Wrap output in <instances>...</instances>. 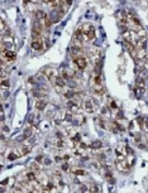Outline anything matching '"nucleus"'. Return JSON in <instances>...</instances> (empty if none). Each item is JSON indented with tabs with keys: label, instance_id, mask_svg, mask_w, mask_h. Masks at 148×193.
<instances>
[{
	"label": "nucleus",
	"instance_id": "nucleus-1",
	"mask_svg": "<svg viewBox=\"0 0 148 193\" xmlns=\"http://www.w3.org/2000/svg\"><path fill=\"white\" fill-rule=\"evenodd\" d=\"M42 72H43V75L46 76L48 80L51 81V83H54L56 78L58 77V73H57V71H56L54 68H52V67H47V68H44Z\"/></svg>",
	"mask_w": 148,
	"mask_h": 193
},
{
	"label": "nucleus",
	"instance_id": "nucleus-2",
	"mask_svg": "<svg viewBox=\"0 0 148 193\" xmlns=\"http://www.w3.org/2000/svg\"><path fill=\"white\" fill-rule=\"evenodd\" d=\"M73 62H75L76 67L80 69V71H84L86 67H88V59L85 57H79V58H73Z\"/></svg>",
	"mask_w": 148,
	"mask_h": 193
},
{
	"label": "nucleus",
	"instance_id": "nucleus-3",
	"mask_svg": "<svg viewBox=\"0 0 148 193\" xmlns=\"http://www.w3.org/2000/svg\"><path fill=\"white\" fill-rule=\"evenodd\" d=\"M70 54H71L72 58H79V57H82V56H84V49H82V47L72 46L71 49H70Z\"/></svg>",
	"mask_w": 148,
	"mask_h": 193
},
{
	"label": "nucleus",
	"instance_id": "nucleus-4",
	"mask_svg": "<svg viewBox=\"0 0 148 193\" xmlns=\"http://www.w3.org/2000/svg\"><path fill=\"white\" fill-rule=\"evenodd\" d=\"M117 168L122 173H127L129 170V164L127 163V159H118L117 160Z\"/></svg>",
	"mask_w": 148,
	"mask_h": 193
},
{
	"label": "nucleus",
	"instance_id": "nucleus-5",
	"mask_svg": "<svg viewBox=\"0 0 148 193\" xmlns=\"http://www.w3.org/2000/svg\"><path fill=\"white\" fill-rule=\"evenodd\" d=\"M31 47L34 50H37V52H41L43 49V39L42 38H33V40L31 43Z\"/></svg>",
	"mask_w": 148,
	"mask_h": 193
},
{
	"label": "nucleus",
	"instance_id": "nucleus-6",
	"mask_svg": "<svg viewBox=\"0 0 148 193\" xmlns=\"http://www.w3.org/2000/svg\"><path fill=\"white\" fill-rule=\"evenodd\" d=\"M67 107H69L70 111L73 112V114H79L80 111H81L80 105L76 102V101H73V100H69V102H67Z\"/></svg>",
	"mask_w": 148,
	"mask_h": 193
},
{
	"label": "nucleus",
	"instance_id": "nucleus-7",
	"mask_svg": "<svg viewBox=\"0 0 148 193\" xmlns=\"http://www.w3.org/2000/svg\"><path fill=\"white\" fill-rule=\"evenodd\" d=\"M122 38L124 39V42H133V39H132V30L128 29V28H123Z\"/></svg>",
	"mask_w": 148,
	"mask_h": 193
},
{
	"label": "nucleus",
	"instance_id": "nucleus-8",
	"mask_svg": "<svg viewBox=\"0 0 148 193\" xmlns=\"http://www.w3.org/2000/svg\"><path fill=\"white\" fill-rule=\"evenodd\" d=\"M91 88H92V92H94L95 95H98V96H103L104 92H105L104 87H103L101 85H99V83H94Z\"/></svg>",
	"mask_w": 148,
	"mask_h": 193
},
{
	"label": "nucleus",
	"instance_id": "nucleus-9",
	"mask_svg": "<svg viewBox=\"0 0 148 193\" xmlns=\"http://www.w3.org/2000/svg\"><path fill=\"white\" fill-rule=\"evenodd\" d=\"M84 107H85V111L86 112H90V114L94 112V104H92L91 100L86 99L85 101H84Z\"/></svg>",
	"mask_w": 148,
	"mask_h": 193
},
{
	"label": "nucleus",
	"instance_id": "nucleus-10",
	"mask_svg": "<svg viewBox=\"0 0 148 193\" xmlns=\"http://www.w3.org/2000/svg\"><path fill=\"white\" fill-rule=\"evenodd\" d=\"M46 106H47L46 99H38V100L36 101V107H37L38 110H39V111H43Z\"/></svg>",
	"mask_w": 148,
	"mask_h": 193
},
{
	"label": "nucleus",
	"instance_id": "nucleus-11",
	"mask_svg": "<svg viewBox=\"0 0 148 193\" xmlns=\"http://www.w3.org/2000/svg\"><path fill=\"white\" fill-rule=\"evenodd\" d=\"M14 184H15V178H14V177L6 178V179H4V181L1 182V187H5V186H8V187H13Z\"/></svg>",
	"mask_w": 148,
	"mask_h": 193
},
{
	"label": "nucleus",
	"instance_id": "nucleus-12",
	"mask_svg": "<svg viewBox=\"0 0 148 193\" xmlns=\"http://www.w3.org/2000/svg\"><path fill=\"white\" fill-rule=\"evenodd\" d=\"M28 153H31V147L29 145H24V147H20V149L18 151V155L24 157V155H27Z\"/></svg>",
	"mask_w": 148,
	"mask_h": 193
},
{
	"label": "nucleus",
	"instance_id": "nucleus-13",
	"mask_svg": "<svg viewBox=\"0 0 148 193\" xmlns=\"http://www.w3.org/2000/svg\"><path fill=\"white\" fill-rule=\"evenodd\" d=\"M36 20H43V19H46L47 18V15H46V13H44L43 10H36Z\"/></svg>",
	"mask_w": 148,
	"mask_h": 193
},
{
	"label": "nucleus",
	"instance_id": "nucleus-14",
	"mask_svg": "<svg viewBox=\"0 0 148 193\" xmlns=\"http://www.w3.org/2000/svg\"><path fill=\"white\" fill-rule=\"evenodd\" d=\"M63 95H65V97H66V99H69V100H72L73 97L76 96V92L72 90V88H70V90L65 91V92H63Z\"/></svg>",
	"mask_w": 148,
	"mask_h": 193
},
{
	"label": "nucleus",
	"instance_id": "nucleus-15",
	"mask_svg": "<svg viewBox=\"0 0 148 193\" xmlns=\"http://www.w3.org/2000/svg\"><path fill=\"white\" fill-rule=\"evenodd\" d=\"M9 87H10V82H9L8 78H3L1 80V91L4 92L5 90H9Z\"/></svg>",
	"mask_w": 148,
	"mask_h": 193
},
{
	"label": "nucleus",
	"instance_id": "nucleus-16",
	"mask_svg": "<svg viewBox=\"0 0 148 193\" xmlns=\"http://www.w3.org/2000/svg\"><path fill=\"white\" fill-rule=\"evenodd\" d=\"M101 147H103V143H101V141H99V140H95V141H92V143L90 144V148H91V149H100Z\"/></svg>",
	"mask_w": 148,
	"mask_h": 193
},
{
	"label": "nucleus",
	"instance_id": "nucleus-17",
	"mask_svg": "<svg viewBox=\"0 0 148 193\" xmlns=\"http://www.w3.org/2000/svg\"><path fill=\"white\" fill-rule=\"evenodd\" d=\"M33 93H34V96L38 97V99H46V97H47V93L46 92H41V90H36Z\"/></svg>",
	"mask_w": 148,
	"mask_h": 193
},
{
	"label": "nucleus",
	"instance_id": "nucleus-18",
	"mask_svg": "<svg viewBox=\"0 0 148 193\" xmlns=\"http://www.w3.org/2000/svg\"><path fill=\"white\" fill-rule=\"evenodd\" d=\"M72 173H73L75 176H79V177H82V176L86 174L85 170H84V169H79V168H75V169L72 170Z\"/></svg>",
	"mask_w": 148,
	"mask_h": 193
},
{
	"label": "nucleus",
	"instance_id": "nucleus-19",
	"mask_svg": "<svg viewBox=\"0 0 148 193\" xmlns=\"http://www.w3.org/2000/svg\"><path fill=\"white\" fill-rule=\"evenodd\" d=\"M27 179H28L29 182L36 181V179H37V174H36L34 172H28V173H27Z\"/></svg>",
	"mask_w": 148,
	"mask_h": 193
},
{
	"label": "nucleus",
	"instance_id": "nucleus-20",
	"mask_svg": "<svg viewBox=\"0 0 148 193\" xmlns=\"http://www.w3.org/2000/svg\"><path fill=\"white\" fill-rule=\"evenodd\" d=\"M32 135V129L31 128H28V129H25L24 130V134H23V137L25 138V139H28Z\"/></svg>",
	"mask_w": 148,
	"mask_h": 193
},
{
	"label": "nucleus",
	"instance_id": "nucleus-21",
	"mask_svg": "<svg viewBox=\"0 0 148 193\" xmlns=\"http://www.w3.org/2000/svg\"><path fill=\"white\" fill-rule=\"evenodd\" d=\"M72 119H73V116L70 114V111L69 112H66V115H65V121H67V122H71L72 121Z\"/></svg>",
	"mask_w": 148,
	"mask_h": 193
},
{
	"label": "nucleus",
	"instance_id": "nucleus-22",
	"mask_svg": "<svg viewBox=\"0 0 148 193\" xmlns=\"http://www.w3.org/2000/svg\"><path fill=\"white\" fill-rule=\"evenodd\" d=\"M136 121H137V124L139 125L141 128H142V126L144 125V118H142V116H139V118H137V120H136Z\"/></svg>",
	"mask_w": 148,
	"mask_h": 193
},
{
	"label": "nucleus",
	"instance_id": "nucleus-23",
	"mask_svg": "<svg viewBox=\"0 0 148 193\" xmlns=\"http://www.w3.org/2000/svg\"><path fill=\"white\" fill-rule=\"evenodd\" d=\"M18 157H19V155H15V154H9V155H8V159H9V160H15Z\"/></svg>",
	"mask_w": 148,
	"mask_h": 193
},
{
	"label": "nucleus",
	"instance_id": "nucleus-24",
	"mask_svg": "<svg viewBox=\"0 0 148 193\" xmlns=\"http://www.w3.org/2000/svg\"><path fill=\"white\" fill-rule=\"evenodd\" d=\"M89 191H92V192H98V191H99V188L96 187V186H90V187H89Z\"/></svg>",
	"mask_w": 148,
	"mask_h": 193
},
{
	"label": "nucleus",
	"instance_id": "nucleus-25",
	"mask_svg": "<svg viewBox=\"0 0 148 193\" xmlns=\"http://www.w3.org/2000/svg\"><path fill=\"white\" fill-rule=\"evenodd\" d=\"M65 5H66V6H69V8H70V6L72 5V0H65Z\"/></svg>",
	"mask_w": 148,
	"mask_h": 193
},
{
	"label": "nucleus",
	"instance_id": "nucleus-26",
	"mask_svg": "<svg viewBox=\"0 0 148 193\" xmlns=\"http://www.w3.org/2000/svg\"><path fill=\"white\" fill-rule=\"evenodd\" d=\"M42 159H43V157H41V155H39V157H37V158H36V162L39 164V163L42 162Z\"/></svg>",
	"mask_w": 148,
	"mask_h": 193
},
{
	"label": "nucleus",
	"instance_id": "nucleus-27",
	"mask_svg": "<svg viewBox=\"0 0 148 193\" xmlns=\"http://www.w3.org/2000/svg\"><path fill=\"white\" fill-rule=\"evenodd\" d=\"M33 118H34L33 115H31L29 118H28V122H29V124H31V122H33Z\"/></svg>",
	"mask_w": 148,
	"mask_h": 193
},
{
	"label": "nucleus",
	"instance_id": "nucleus-28",
	"mask_svg": "<svg viewBox=\"0 0 148 193\" xmlns=\"http://www.w3.org/2000/svg\"><path fill=\"white\" fill-rule=\"evenodd\" d=\"M62 169H63V170H67V169H69V165H67V164H63Z\"/></svg>",
	"mask_w": 148,
	"mask_h": 193
},
{
	"label": "nucleus",
	"instance_id": "nucleus-29",
	"mask_svg": "<svg viewBox=\"0 0 148 193\" xmlns=\"http://www.w3.org/2000/svg\"><path fill=\"white\" fill-rule=\"evenodd\" d=\"M43 3H46V4H50V3H52V0H42Z\"/></svg>",
	"mask_w": 148,
	"mask_h": 193
},
{
	"label": "nucleus",
	"instance_id": "nucleus-30",
	"mask_svg": "<svg viewBox=\"0 0 148 193\" xmlns=\"http://www.w3.org/2000/svg\"><path fill=\"white\" fill-rule=\"evenodd\" d=\"M46 164H47V165H48V164H51V160L50 159H46Z\"/></svg>",
	"mask_w": 148,
	"mask_h": 193
},
{
	"label": "nucleus",
	"instance_id": "nucleus-31",
	"mask_svg": "<svg viewBox=\"0 0 148 193\" xmlns=\"http://www.w3.org/2000/svg\"><path fill=\"white\" fill-rule=\"evenodd\" d=\"M146 140H147V141H146V143L148 144V134H147V137H146Z\"/></svg>",
	"mask_w": 148,
	"mask_h": 193
},
{
	"label": "nucleus",
	"instance_id": "nucleus-32",
	"mask_svg": "<svg viewBox=\"0 0 148 193\" xmlns=\"http://www.w3.org/2000/svg\"><path fill=\"white\" fill-rule=\"evenodd\" d=\"M52 1H54V0H52Z\"/></svg>",
	"mask_w": 148,
	"mask_h": 193
}]
</instances>
